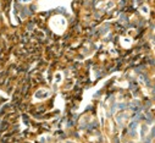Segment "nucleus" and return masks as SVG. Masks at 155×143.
Instances as JSON below:
<instances>
[{
  "label": "nucleus",
  "instance_id": "nucleus-1",
  "mask_svg": "<svg viewBox=\"0 0 155 143\" xmlns=\"http://www.w3.org/2000/svg\"><path fill=\"white\" fill-rule=\"evenodd\" d=\"M66 25H67L66 20H65L62 16H60V15L54 16V17L50 20V27H51V29H53L54 32L59 33V34L65 31Z\"/></svg>",
  "mask_w": 155,
  "mask_h": 143
},
{
  "label": "nucleus",
  "instance_id": "nucleus-2",
  "mask_svg": "<svg viewBox=\"0 0 155 143\" xmlns=\"http://www.w3.org/2000/svg\"><path fill=\"white\" fill-rule=\"evenodd\" d=\"M50 94H51V92H50L49 89H47V88H41V89H38V91L34 93V98H35L37 100H43V99L49 98Z\"/></svg>",
  "mask_w": 155,
  "mask_h": 143
},
{
  "label": "nucleus",
  "instance_id": "nucleus-3",
  "mask_svg": "<svg viewBox=\"0 0 155 143\" xmlns=\"http://www.w3.org/2000/svg\"><path fill=\"white\" fill-rule=\"evenodd\" d=\"M62 81V74L61 72H58L55 75V83H60Z\"/></svg>",
  "mask_w": 155,
  "mask_h": 143
},
{
  "label": "nucleus",
  "instance_id": "nucleus-4",
  "mask_svg": "<svg viewBox=\"0 0 155 143\" xmlns=\"http://www.w3.org/2000/svg\"><path fill=\"white\" fill-rule=\"evenodd\" d=\"M20 2H21V3H29L31 0H20Z\"/></svg>",
  "mask_w": 155,
  "mask_h": 143
}]
</instances>
